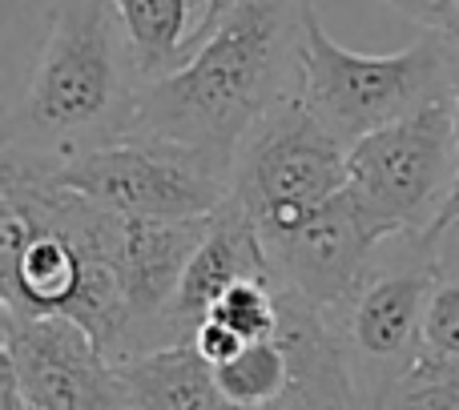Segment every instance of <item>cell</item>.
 Returning <instances> with one entry per match:
<instances>
[{"label": "cell", "mask_w": 459, "mask_h": 410, "mask_svg": "<svg viewBox=\"0 0 459 410\" xmlns=\"http://www.w3.org/2000/svg\"><path fill=\"white\" fill-rule=\"evenodd\" d=\"M121 250V213L56 185L40 161L0 149V306L73 318L117 366L129 342Z\"/></svg>", "instance_id": "1"}, {"label": "cell", "mask_w": 459, "mask_h": 410, "mask_svg": "<svg viewBox=\"0 0 459 410\" xmlns=\"http://www.w3.org/2000/svg\"><path fill=\"white\" fill-rule=\"evenodd\" d=\"M310 16V0H234L194 64L142 85L129 137L190 145L234 174L246 133L302 89Z\"/></svg>", "instance_id": "2"}, {"label": "cell", "mask_w": 459, "mask_h": 410, "mask_svg": "<svg viewBox=\"0 0 459 410\" xmlns=\"http://www.w3.org/2000/svg\"><path fill=\"white\" fill-rule=\"evenodd\" d=\"M142 73L113 0H53L21 101L0 149L69 161L126 141L137 121Z\"/></svg>", "instance_id": "3"}, {"label": "cell", "mask_w": 459, "mask_h": 410, "mask_svg": "<svg viewBox=\"0 0 459 410\" xmlns=\"http://www.w3.org/2000/svg\"><path fill=\"white\" fill-rule=\"evenodd\" d=\"M302 101L342 145L363 141L455 93V40L423 32L399 53H355L323 29L318 13L302 48Z\"/></svg>", "instance_id": "4"}, {"label": "cell", "mask_w": 459, "mask_h": 410, "mask_svg": "<svg viewBox=\"0 0 459 410\" xmlns=\"http://www.w3.org/2000/svg\"><path fill=\"white\" fill-rule=\"evenodd\" d=\"M436 286V229L395 234L334 322L347 342L363 410H379L399 379L428 354V302Z\"/></svg>", "instance_id": "5"}, {"label": "cell", "mask_w": 459, "mask_h": 410, "mask_svg": "<svg viewBox=\"0 0 459 410\" xmlns=\"http://www.w3.org/2000/svg\"><path fill=\"white\" fill-rule=\"evenodd\" d=\"M459 182L455 101H436L347 149V193L387 234H431Z\"/></svg>", "instance_id": "6"}, {"label": "cell", "mask_w": 459, "mask_h": 410, "mask_svg": "<svg viewBox=\"0 0 459 410\" xmlns=\"http://www.w3.org/2000/svg\"><path fill=\"white\" fill-rule=\"evenodd\" d=\"M347 190V145L310 113L302 93L278 101L246 133L234 158V190L262 242L294 229Z\"/></svg>", "instance_id": "7"}, {"label": "cell", "mask_w": 459, "mask_h": 410, "mask_svg": "<svg viewBox=\"0 0 459 410\" xmlns=\"http://www.w3.org/2000/svg\"><path fill=\"white\" fill-rule=\"evenodd\" d=\"M40 166L56 185L85 193L121 218H214L234 190L230 169L161 137H126L81 158Z\"/></svg>", "instance_id": "8"}, {"label": "cell", "mask_w": 459, "mask_h": 410, "mask_svg": "<svg viewBox=\"0 0 459 410\" xmlns=\"http://www.w3.org/2000/svg\"><path fill=\"white\" fill-rule=\"evenodd\" d=\"M0 363L32 410H126L117 366L73 318H21L0 306Z\"/></svg>", "instance_id": "9"}, {"label": "cell", "mask_w": 459, "mask_h": 410, "mask_svg": "<svg viewBox=\"0 0 459 410\" xmlns=\"http://www.w3.org/2000/svg\"><path fill=\"white\" fill-rule=\"evenodd\" d=\"M387 237L395 234H387L342 190L339 198H331L307 221H299L294 229H286V234L270 237L262 245H266V258L274 266L278 282H286L302 298L315 302L318 310L339 318L347 310V302L355 298V290L363 286L375 250Z\"/></svg>", "instance_id": "10"}, {"label": "cell", "mask_w": 459, "mask_h": 410, "mask_svg": "<svg viewBox=\"0 0 459 410\" xmlns=\"http://www.w3.org/2000/svg\"><path fill=\"white\" fill-rule=\"evenodd\" d=\"M246 274H274V266L266 258V245H262L254 218L242 209V201L230 198L210 221L206 242L198 245V253H194L190 269L182 278V290L169 306L174 342H190L194 330L206 322L210 306L226 294V286Z\"/></svg>", "instance_id": "11"}, {"label": "cell", "mask_w": 459, "mask_h": 410, "mask_svg": "<svg viewBox=\"0 0 459 410\" xmlns=\"http://www.w3.org/2000/svg\"><path fill=\"white\" fill-rule=\"evenodd\" d=\"M126 24L142 85L166 81L194 64L214 40L234 0H113Z\"/></svg>", "instance_id": "12"}, {"label": "cell", "mask_w": 459, "mask_h": 410, "mask_svg": "<svg viewBox=\"0 0 459 410\" xmlns=\"http://www.w3.org/2000/svg\"><path fill=\"white\" fill-rule=\"evenodd\" d=\"M117 382L126 410H238L190 342L126 358L117 363Z\"/></svg>", "instance_id": "13"}, {"label": "cell", "mask_w": 459, "mask_h": 410, "mask_svg": "<svg viewBox=\"0 0 459 410\" xmlns=\"http://www.w3.org/2000/svg\"><path fill=\"white\" fill-rule=\"evenodd\" d=\"M214 379L238 410H278L290 395V358L274 334L246 342L230 363L214 366Z\"/></svg>", "instance_id": "14"}, {"label": "cell", "mask_w": 459, "mask_h": 410, "mask_svg": "<svg viewBox=\"0 0 459 410\" xmlns=\"http://www.w3.org/2000/svg\"><path fill=\"white\" fill-rule=\"evenodd\" d=\"M428 354L459 363V226L436 229V286L428 302Z\"/></svg>", "instance_id": "15"}, {"label": "cell", "mask_w": 459, "mask_h": 410, "mask_svg": "<svg viewBox=\"0 0 459 410\" xmlns=\"http://www.w3.org/2000/svg\"><path fill=\"white\" fill-rule=\"evenodd\" d=\"M379 4L395 8L423 32H439L447 40H459V0H379Z\"/></svg>", "instance_id": "16"}, {"label": "cell", "mask_w": 459, "mask_h": 410, "mask_svg": "<svg viewBox=\"0 0 459 410\" xmlns=\"http://www.w3.org/2000/svg\"><path fill=\"white\" fill-rule=\"evenodd\" d=\"M190 346L198 350L202 358H206L210 366H222V363H230V358L238 354V350L246 346V338H238L230 326H222V322H214V318H206V322L194 330V338H190Z\"/></svg>", "instance_id": "17"}, {"label": "cell", "mask_w": 459, "mask_h": 410, "mask_svg": "<svg viewBox=\"0 0 459 410\" xmlns=\"http://www.w3.org/2000/svg\"><path fill=\"white\" fill-rule=\"evenodd\" d=\"M0 410H32V403L21 390V382H16L13 366H4V363H0Z\"/></svg>", "instance_id": "18"}, {"label": "cell", "mask_w": 459, "mask_h": 410, "mask_svg": "<svg viewBox=\"0 0 459 410\" xmlns=\"http://www.w3.org/2000/svg\"><path fill=\"white\" fill-rule=\"evenodd\" d=\"M452 101H455V133H459V40H455V93H452ZM447 221H455L459 226V182H455L452 205H447Z\"/></svg>", "instance_id": "19"}]
</instances>
